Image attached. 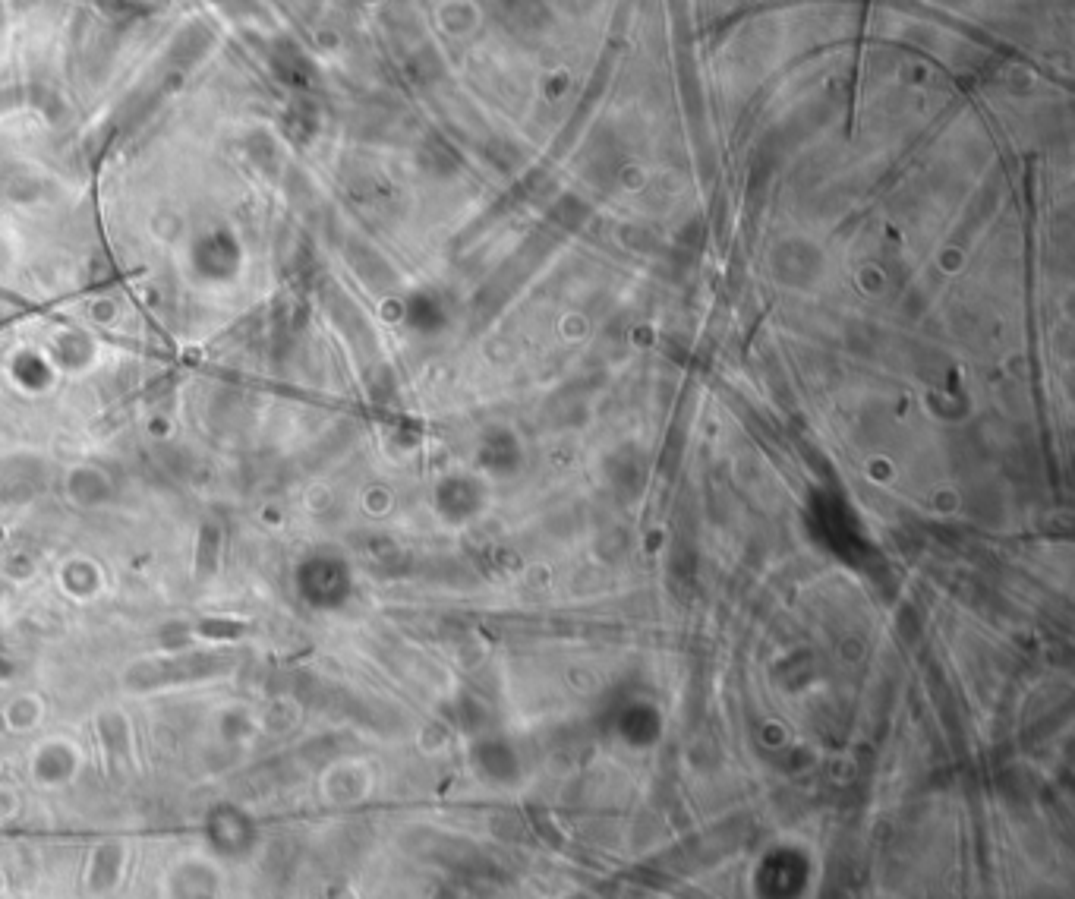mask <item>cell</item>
Here are the masks:
<instances>
[{"label": "cell", "mask_w": 1075, "mask_h": 899, "mask_svg": "<svg viewBox=\"0 0 1075 899\" xmlns=\"http://www.w3.org/2000/svg\"><path fill=\"white\" fill-rule=\"evenodd\" d=\"M272 48H275L272 51V64H275L278 76L284 79V83H291V86L300 89L303 76H309V64L303 60V54L297 51V45L294 42H275Z\"/></svg>", "instance_id": "6da1fadb"}, {"label": "cell", "mask_w": 1075, "mask_h": 899, "mask_svg": "<svg viewBox=\"0 0 1075 899\" xmlns=\"http://www.w3.org/2000/svg\"><path fill=\"white\" fill-rule=\"evenodd\" d=\"M101 13H108L114 19H136V16H149L158 10V0H98Z\"/></svg>", "instance_id": "7a4b0ae2"}]
</instances>
